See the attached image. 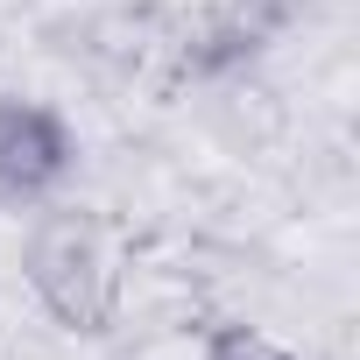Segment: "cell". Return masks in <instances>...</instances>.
Instances as JSON below:
<instances>
[{"mask_svg": "<svg viewBox=\"0 0 360 360\" xmlns=\"http://www.w3.org/2000/svg\"><path fill=\"white\" fill-rule=\"evenodd\" d=\"M22 283L36 297V311L64 332V339H113L127 318V269L120 248L106 233L99 212L85 205H36L29 233H22Z\"/></svg>", "mask_w": 360, "mask_h": 360, "instance_id": "6da1fadb", "label": "cell"}, {"mask_svg": "<svg viewBox=\"0 0 360 360\" xmlns=\"http://www.w3.org/2000/svg\"><path fill=\"white\" fill-rule=\"evenodd\" d=\"M78 162H85V141L50 99L0 92V205L36 212V205L64 198Z\"/></svg>", "mask_w": 360, "mask_h": 360, "instance_id": "7a4b0ae2", "label": "cell"}, {"mask_svg": "<svg viewBox=\"0 0 360 360\" xmlns=\"http://www.w3.org/2000/svg\"><path fill=\"white\" fill-rule=\"evenodd\" d=\"M198 360H304V353H290L276 332H262V325H212L205 332V346H198Z\"/></svg>", "mask_w": 360, "mask_h": 360, "instance_id": "3957f363", "label": "cell"}]
</instances>
